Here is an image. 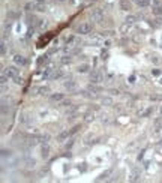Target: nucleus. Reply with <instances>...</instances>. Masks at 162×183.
Wrapping results in <instances>:
<instances>
[{
    "mask_svg": "<svg viewBox=\"0 0 162 183\" xmlns=\"http://www.w3.org/2000/svg\"><path fill=\"white\" fill-rule=\"evenodd\" d=\"M41 140H42L44 144H47V143H48V140H50V135H48V134H45V135H44V137H42Z\"/></svg>",
    "mask_w": 162,
    "mask_h": 183,
    "instance_id": "obj_27",
    "label": "nucleus"
},
{
    "mask_svg": "<svg viewBox=\"0 0 162 183\" xmlns=\"http://www.w3.org/2000/svg\"><path fill=\"white\" fill-rule=\"evenodd\" d=\"M101 104L105 105V107H110V105H113V99H111L110 96H104L102 99H101Z\"/></svg>",
    "mask_w": 162,
    "mask_h": 183,
    "instance_id": "obj_13",
    "label": "nucleus"
},
{
    "mask_svg": "<svg viewBox=\"0 0 162 183\" xmlns=\"http://www.w3.org/2000/svg\"><path fill=\"white\" fill-rule=\"evenodd\" d=\"M38 92L41 95H45V93H48V87H38Z\"/></svg>",
    "mask_w": 162,
    "mask_h": 183,
    "instance_id": "obj_25",
    "label": "nucleus"
},
{
    "mask_svg": "<svg viewBox=\"0 0 162 183\" xmlns=\"http://www.w3.org/2000/svg\"><path fill=\"white\" fill-rule=\"evenodd\" d=\"M105 47H107V48H108V47H111V42H110V41H107V42H105Z\"/></svg>",
    "mask_w": 162,
    "mask_h": 183,
    "instance_id": "obj_34",
    "label": "nucleus"
},
{
    "mask_svg": "<svg viewBox=\"0 0 162 183\" xmlns=\"http://www.w3.org/2000/svg\"><path fill=\"white\" fill-rule=\"evenodd\" d=\"M161 84H162V80H161Z\"/></svg>",
    "mask_w": 162,
    "mask_h": 183,
    "instance_id": "obj_39",
    "label": "nucleus"
},
{
    "mask_svg": "<svg viewBox=\"0 0 162 183\" xmlns=\"http://www.w3.org/2000/svg\"><path fill=\"white\" fill-rule=\"evenodd\" d=\"M101 122H102V123H110V122H111L110 116H102V119H101Z\"/></svg>",
    "mask_w": 162,
    "mask_h": 183,
    "instance_id": "obj_26",
    "label": "nucleus"
},
{
    "mask_svg": "<svg viewBox=\"0 0 162 183\" xmlns=\"http://www.w3.org/2000/svg\"><path fill=\"white\" fill-rule=\"evenodd\" d=\"M92 30H93V24L89 21H84L77 27V33L80 35H89V33H92Z\"/></svg>",
    "mask_w": 162,
    "mask_h": 183,
    "instance_id": "obj_1",
    "label": "nucleus"
},
{
    "mask_svg": "<svg viewBox=\"0 0 162 183\" xmlns=\"http://www.w3.org/2000/svg\"><path fill=\"white\" fill-rule=\"evenodd\" d=\"M14 83H15V84H23V78H18V77H15V78H14Z\"/></svg>",
    "mask_w": 162,
    "mask_h": 183,
    "instance_id": "obj_29",
    "label": "nucleus"
},
{
    "mask_svg": "<svg viewBox=\"0 0 162 183\" xmlns=\"http://www.w3.org/2000/svg\"><path fill=\"white\" fill-rule=\"evenodd\" d=\"M134 2H135L138 6H141V8H146L149 5V0H134Z\"/></svg>",
    "mask_w": 162,
    "mask_h": 183,
    "instance_id": "obj_18",
    "label": "nucleus"
},
{
    "mask_svg": "<svg viewBox=\"0 0 162 183\" xmlns=\"http://www.w3.org/2000/svg\"><path fill=\"white\" fill-rule=\"evenodd\" d=\"M90 17H92V20L93 21H101L104 18V9L102 8H95L93 11H92V14H90Z\"/></svg>",
    "mask_w": 162,
    "mask_h": 183,
    "instance_id": "obj_4",
    "label": "nucleus"
},
{
    "mask_svg": "<svg viewBox=\"0 0 162 183\" xmlns=\"http://www.w3.org/2000/svg\"><path fill=\"white\" fill-rule=\"evenodd\" d=\"M119 8L122 9V11H125V12H128L129 9H131V2H128V0H120Z\"/></svg>",
    "mask_w": 162,
    "mask_h": 183,
    "instance_id": "obj_7",
    "label": "nucleus"
},
{
    "mask_svg": "<svg viewBox=\"0 0 162 183\" xmlns=\"http://www.w3.org/2000/svg\"><path fill=\"white\" fill-rule=\"evenodd\" d=\"M51 75H53V69H51V68H47V69L44 71L42 78L44 80H48V78H51Z\"/></svg>",
    "mask_w": 162,
    "mask_h": 183,
    "instance_id": "obj_15",
    "label": "nucleus"
},
{
    "mask_svg": "<svg viewBox=\"0 0 162 183\" xmlns=\"http://www.w3.org/2000/svg\"><path fill=\"white\" fill-rule=\"evenodd\" d=\"M3 74H5L8 78H15V77H18V74H20V69L17 68V65H15V66H8V68H5Z\"/></svg>",
    "mask_w": 162,
    "mask_h": 183,
    "instance_id": "obj_3",
    "label": "nucleus"
},
{
    "mask_svg": "<svg viewBox=\"0 0 162 183\" xmlns=\"http://www.w3.org/2000/svg\"><path fill=\"white\" fill-rule=\"evenodd\" d=\"M152 12H153L156 17H161L162 15V6L161 5H155V6H152Z\"/></svg>",
    "mask_w": 162,
    "mask_h": 183,
    "instance_id": "obj_12",
    "label": "nucleus"
},
{
    "mask_svg": "<svg viewBox=\"0 0 162 183\" xmlns=\"http://www.w3.org/2000/svg\"><path fill=\"white\" fill-rule=\"evenodd\" d=\"M12 60H14V63H15L17 66H21V68L27 65L26 57H24V56H21V54H15V56L12 57Z\"/></svg>",
    "mask_w": 162,
    "mask_h": 183,
    "instance_id": "obj_5",
    "label": "nucleus"
},
{
    "mask_svg": "<svg viewBox=\"0 0 162 183\" xmlns=\"http://www.w3.org/2000/svg\"><path fill=\"white\" fill-rule=\"evenodd\" d=\"M114 33H116L114 30H104V32H101V36L102 38H108V36H113Z\"/></svg>",
    "mask_w": 162,
    "mask_h": 183,
    "instance_id": "obj_17",
    "label": "nucleus"
},
{
    "mask_svg": "<svg viewBox=\"0 0 162 183\" xmlns=\"http://www.w3.org/2000/svg\"><path fill=\"white\" fill-rule=\"evenodd\" d=\"M131 26H132V24H129V23H126V21H125V24H122V26H120L119 32L125 35V33H128L129 30H131Z\"/></svg>",
    "mask_w": 162,
    "mask_h": 183,
    "instance_id": "obj_11",
    "label": "nucleus"
},
{
    "mask_svg": "<svg viewBox=\"0 0 162 183\" xmlns=\"http://www.w3.org/2000/svg\"><path fill=\"white\" fill-rule=\"evenodd\" d=\"M159 149H161V152H162V144H161V146H159Z\"/></svg>",
    "mask_w": 162,
    "mask_h": 183,
    "instance_id": "obj_37",
    "label": "nucleus"
},
{
    "mask_svg": "<svg viewBox=\"0 0 162 183\" xmlns=\"http://www.w3.org/2000/svg\"><path fill=\"white\" fill-rule=\"evenodd\" d=\"M95 120V113L92 111V113H86L84 116V122L86 123H90V122H93Z\"/></svg>",
    "mask_w": 162,
    "mask_h": 183,
    "instance_id": "obj_14",
    "label": "nucleus"
},
{
    "mask_svg": "<svg viewBox=\"0 0 162 183\" xmlns=\"http://www.w3.org/2000/svg\"><path fill=\"white\" fill-rule=\"evenodd\" d=\"M38 27L39 29H47L48 27V23H47V20H38Z\"/></svg>",
    "mask_w": 162,
    "mask_h": 183,
    "instance_id": "obj_16",
    "label": "nucleus"
},
{
    "mask_svg": "<svg viewBox=\"0 0 162 183\" xmlns=\"http://www.w3.org/2000/svg\"><path fill=\"white\" fill-rule=\"evenodd\" d=\"M65 87L68 89V90H72V89L77 87V84H75L74 81H68V83H65Z\"/></svg>",
    "mask_w": 162,
    "mask_h": 183,
    "instance_id": "obj_20",
    "label": "nucleus"
},
{
    "mask_svg": "<svg viewBox=\"0 0 162 183\" xmlns=\"http://www.w3.org/2000/svg\"><path fill=\"white\" fill-rule=\"evenodd\" d=\"M47 62H48V56H42V57L38 60V65H39V66H42V65H45Z\"/></svg>",
    "mask_w": 162,
    "mask_h": 183,
    "instance_id": "obj_22",
    "label": "nucleus"
},
{
    "mask_svg": "<svg viewBox=\"0 0 162 183\" xmlns=\"http://www.w3.org/2000/svg\"><path fill=\"white\" fill-rule=\"evenodd\" d=\"M57 2H66V0H57Z\"/></svg>",
    "mask_w": 162,
    "mask_h": 183,
    "instance_id": "obj_36",
    "label": "nucleus"
},
{
    "mask_svg": "<svg viewBox=\"0 0 162 183\" xmlns=\"http://www.w3.org/2000/svg\"><path fill=\"white\" fill-rule=\"evenodd\" d=\"M63 98H65L63 93H54V95L50 96V101H51V102H62Z\"/></svg>",
    "mask_w": 162,
    "mask_h": 183,
    "instance_id": "obj_9",
    "label": "nucleus"
},
{
    "mask_svg": "<svg viewBox=\"0 0 162 183\" xmlns=\"http://www.w3.org/2000/svg\"><path fill=\"white\" fill-rule=\"evenodd\" d=\"M35 165H36V161H35V159H27L26 161L27 168H35Z\"/></svg>",
    "mask_w": 162,
    "mask_h": 183,
    "instance_id": "obj_19",
    "label": "nucleus"
},
{
    "mask_svg": "<svg viewBox=\"0 0 162 183\" xmlns=\"http://www.w3.org/2000/svg\"><path fill=\"white\" fill-rule=\"evenodd\" d=\"M6 90H8L6 84H2V92H3V93H6Z\"/></svg>",
    "mask_w": 162,
    "mask_h": 183,
    "instance_id": "obj_32",
    "label": "nucleus"
},
{
    "mask_svg": "<svg viewBox=\"0 0 162 183\" xmlns=\"http://www.w3.org/2000/svg\"><path fill=\"white\" fill-rule=\"evenodd\" d=\"M69 105H72L69 101H62V102H60V107H69Z\"/></svg>",
    "mask_w": 162,
    "mask_h": 183,
    "instance_id": "obj_28",
    "label": "nucleus"
},
{
    "mask_svg": "<svg viewBox=\"0 0 162 183\" xmlns=\"http://www.w3.org/2000/svg\"><path fill=\"white\" fill-rule=\"evenodd\" d=\"M161 114H162V107H161Z\"/></svg>",
    "mask_w": 162,
    "mask_h": 183,
    "instance_id": "obj_38",
    "label": "nucleus"
},
{
    "mask_svg": "<svg viewBox=\"0 0 162 183\" xmlns=\"http://www.w3.org/2000/svg\"><path fill=\"white\" fill-rule=\"evenodd\" d=\"M36 3H45V0H35Z\"/></svg>",
    "mask_w": 162,
    "mask_h": 183,
    "instance_id": "obj_35",
    "label": "nucleus"
},
{
    "mask_svg": "<svg viewBox=\"0 0 162 183\" xmlns=\"http://www.w3.org/2000/svg\"><path fill=\"white\" fill-rule=\"evenodd\" d=\"M150 24H152V26H153V27H158V26H161V24H162V18H161V17H158V18H156V20H153V23H150Z\"/></svg>",
    "mask_w": 162,
    "mask_h": 183,
    "instance_id": "obj_23",
    "label": "nucleus"
},
{
    "mask_svg": "<svg viewBox=\"0 0 162 183\" xmlns=\"http://www.w3.org/2000/svg\"><path fill=\"white\" fill-rule=\"evenodd\" d=\"M152 74H153V75H159V74H161V71H158V69H153V71H152Z\"/></svg>",
    "mask_w": 162,
    "mask_h": 183,
    "instance_id": "obj_33",
    "label": "nucleus"
},
{
    "mask_svg": "<svg viewBox=\"0 0 162 183\" xmlns=\"http://www.w3.org/2000/svg\"><path fill=\"white\" fill-rule=\"evenodd\" d=\"M71 135V131H62L56 137V140H57V143H65V141H68V137Z\"/></svg>",
    "mask_w": 162,
    "mask_h": 183,
    "instance_id": "obj_6",
    "label": "nucleus"
},
{
    "mask_svg": "<svg viewBox=\"0 0 162 183\" xmlns=\"http://www.w3.org/2000/svg\"><path fill=\"white\" fill-rule=\"evenodd\" d=\"M104 81V74L101 71H93L92 74H90V83L92 84H99V83H102Z\"/></svg>",
    "mask_w": 162,
    "mask_h": 183,
    "instance_id": "obj_2",
    "label": "nucleus"
},
{
    "mask_svg": "<svg viewBox=\"0 0 162 183\" xmlns=\"http://www.w3.org/2000/svg\"><path fill=\"white\" fill-rule=\"evenodd\" d=\"M125 21H126V23H129V24H134V23L137 21V17H135V15H128Z\"/></svg>",
    "mask_w": 162,
    "mask_h": 183,
    "instance_id": "obj_21",
    "label": "nucleus"
},
{
    "mask_svg": "<svg viewBox=\"0 0 162 183\" xmlns=\"http://www.w3.org/2000/svg\"><path fill=\"white\" fill-rule=\"evenodd\" d=\"M41 156L44 159H48V156H50V146L48 144H44L42 146V149H41Z\"/></svg>",
    "mask_w": 162,
    "mask_h": 183,
    "instance_id": "obj_8",
    "label": "nucleus"
},
{
    "mask_svg": "<svg viewBox=\"0 0 162 183\" xmlns=\"http://www.w3.org/2000/svg\"><path fill=\"white\" fill-rule=\"evenodd\" d=\"M20 120H21V122H23V123H27V122H29V119H27V116H26V114H23Z\"/></svg>",
    "mask_w": 162,
    "mask_h": 183,
    "instance_id": "obj_30",
    "label": "nucleus"
},
{
    "mask_svg": "<svg viewBox=\"0 0 162 183\" xmlns=\"http://www.w3.org/2000/svg\"><path fill=\"white\" fill-rule=\"evenodd\" d=\"M150 101H161V96H150Z\"/></svg>",
    "mask_w": 162,
    "mask_h": 183,
    "instance_id": "obj_31",
    "label": "nucleus"
},
{
    "mask_svg": "<svg viewBox=\"0 0 162 183\" xmlns=\"http://www.w3.org/2000/svg\"><path fill=\"white\" fill-rule=\"evenodd\" d=\"M89 69H90V65L89 63H83V65H80L77 68V72H80V74H86V72H89Z\"/></svg>",
    "mask_w": 162,
    "mask_h": 183,
    "instance_id": "obj_10",
    "label": "nucleus"
},
{
    "mask_svg": "<svg viewBox=\"0 0 162 183\" xmlns=\"http://www.w3.org/2000/svg\"><path fill=\"white\" fill-rule=\"evenodd\" d=\"M77 105H72V107H69L68 110H66V114H72V113H75V111H77Z\"/></svg>",
    "mask_w": 162,
    "mask_h": 183,
    "instance_id": "obj_24",
    "label": "nucleus"
}]
</instances>
